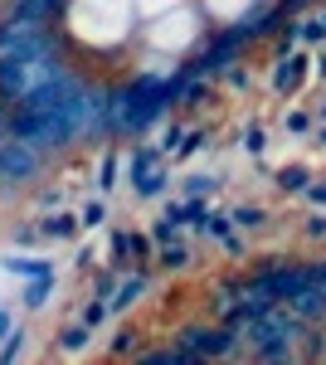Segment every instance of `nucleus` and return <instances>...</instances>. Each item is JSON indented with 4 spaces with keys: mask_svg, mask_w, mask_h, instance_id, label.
Returning a JSON list of instances; mask_svg holds the SVG:
<instances>
[{
    "mask_svg": "<svg viewBox=\"0 0 326 365\" xmlns=\"http://www.w3.org/2000/svg\"><path fill=\"white\" fill-rule=\"evenodd\" d=\"M244 292H248V278H244V273H234V278H219V282H215V292H210V317L219 322V317L234 307Z\"/></svg>",
    "mask_w": 326,
    "mask_h": 365,
    "instance_id": "f8f14e48",
    "label": "nucleus"
},
{
    "mask_svg": "<svg viewBox=\"0 0 326 365\" xmlns=\"http://www.w3.org/2000/svg\"><path fill=\"white\" fill-rule=\"evenodd\" d=\"M287 307L297 312L302 322H317V327H322V312H326V292H322V287H317V282H312V287H302L297 297H287Z\"/></svg>",
    "mask_w": 326,
    "mask_h": 365,
    "instance_id": "4468645a",
    "label": "nucleus"
},
{
    "mask_svg": "<svg viewBox=\"0 0 326 365\" xmlns=\"http://www.w3.org/2000/svg\"><path fill=\"white\" fill-rule=\"evenodd\" d=\"M307 141H312L317 151H326V122H317V127H312V137H307Z\"/></svg>",
    "mask_w": 326,
    "mask_h": 365,
    "instance_id": "58836bf2",
    "label": "nucleus"
},
{
    "mask_svg": "<svg viewBox=\"0 0 326 365\" xmlns=\"http://www.w3.org/2000/svg\"><path fill=\"white\" fill-rule=\"evenodd\" d=\"M117 282H122V268H93V297H112L117 292Z\"/></svg>",
    "mask_w": 326,
    "mask_h": 365,
    "instance_id": "c85d7f7f",
    "label": "nucleus"
},
{
    "mask_svg": "<svg viewBox=\"0 0 326 365\" xmlns=\"http://www.w3.org/2000/svg\"><path fill=\"white\" fill-rule=\"evenodd\" d=\"M108 317H112L108 297H93V292H88V297H83V307H78V322H88V327H93V331H103V322H108Z\"/></svg>",
    "mask_w": 326,
    "mask_h": 365,
    "instance_id": "a878e982",
    "label": "nucleus"
},
{
    "mask_svg": "<svg viewBox=\"0 0 326 365\" xmlns=\"http://www.w3.org/2000/svg\"><path fill=\"white\" fill-rule=\"evenodd\" d=\"M10 327H15V312H10V307H5V302H0V336H5Z\"/></svg>",
    "mask_w": 326,
    "mask_h": 365,
    "instance_id": "ea45409f",
    "label": "nucleus"
},
{
    "mask_svg": "<svg viewBox=\"0 0 326 365\" xmlns=\"http://www.w3.org/2000/svg\"><path fill=\"white\" fill-rule=\"evenodd\" d=\"M73 268H78V273H93V244H83V249L73 253Z\"/></svg>",
    "mask_w": 326,
    "mask_h": 365,
    "instance_id": "e433bc0d",
    "label": "nucleus"
},
{
    "mask_svg": "<svg viewBox=\"0 0 326 365\" xmlns=\"http://www.w3.org/2000/svg\"><path fill=\"white\" fill-rule=\"evenodd\" d=\"M25 346H29V327H20V322H15V327L0 336V365H15L20 356H25Z\"/></svg>",
    "mask_w": 326,
    "mask_h": 365,
    "instance_id": "412c9836",
    "label": "nucleus"
},
{
    "mask_svg": "<svg viewBox=\"0 0 326 365\" xmlns=\"http://www.w3.org/2000/svg\"><path fill=\"white\" fill-rule=\"evenodd\" d=\"M224 185L219 175H210V170H190V175H180V190L175 195H185V200H210Z\"/></svg>",
    "mask_w": 326,
    "mask_h": 365,
    "instance_id": "a211bd4d",
    "label": "nucleus"
},
{
    "mask_svg": "<svg viewBox=\"0 0 326 365\" xmlns=\"http://www.w3.org/2000/svg\"><path fill=\"white\" fill-rule=\"evenodd\" d=\"M141 351V331H136L132 322H122L117 331H112V341H108V356L112 361H127V356H136Z\"/></svg>",
    "mask_w": 326,
    "mask_h": 365,
    "instance_id": "6ab92c4d",
    "label": "nucleus"
},
{
    "mask_svg": "<svg viewBox=\"0 0 326 365\" xmlns=\"http://www.w3.org/2000/svg\"><path fill=\"white\" fill-rule=\"evenodd\" d=\"M219 83L229 88V93H248V88H253V68H248L244 58H234V63L219 73Z\"/></svg>",
    "mask_w": 326,
    "mask_h": 365,
    "instance_id": "bb28decb",
    "label": "nucleus"
},
{
    "mask_svg": "<svg viewBox=\"0 0 326 365\" xmlns=\"http://www.w3.org/2000/svg\"><path fill=\"white\" fill-rule=\"evenodd\" d=\"M93 336H98V331H93L88 322H68V327H58L54 351H58V356H83V351L93 346Z\"/></svg>",
    "mask_w": 326,
    "mask_h": 365,
    "instance_id": "ddd939ff",
    "label": "nucleus"
},
{
    "mask_svg": "<svg viewBox=\"0 0 326 365\" xmlns=\"http://www.w3.org/2000/svg\"><path fill=\"white\" fill-rule=\"evenodd\" d=\"M219 249L229 253V258H244V253H248V234H244V229H229V234L219 239Z\"/></svg>",
    "mask_w": 326,
    "mask_h": 365,
    "instance_id": "2f4dec72",
    "label": "nucleus"
},
{
    "mask_svg": "<svg viewBox=\"0 0 326 365\" xmlns=\"http://www.w3.org/2000/svg\"><path fill=\"white\" fill-rule=\"evenodd\" d=\"M146 234H151V239H156V244H165V239H180V234H185V229H180V225H170V220H165V215H156V220H151V229H146Z\"/></svg>",
    "mask_w": 326,
    "mask_h": 365,
    "instance_id": "473e14b6",
    "label": "nucleus"
},
{
    "mask_svg": "<svg viewBox=\"0 0 326 365\" xmlns=\"http://www.w3.org/2000/svg\"><path fill=\"white\" fill-rule=\"evenodd\" d=\"M317 15H322V25H326V0H322V10H317Z\"/></svg>",
    "mask_w": 326,
    "mask_h": 365,
    "instance_id": "79ce46f5",
    "label": "nucleus"
},
{
    "mask_svg": "<svg viewBox=\"0 0 326 365\" xmlns=\"http://www.w3.org/2000/svg\"><path fill=\"white\" fill-rule=\"evenodd\" d=\"M302 234H307L312 244H322V239H326V210H312L307 225H302Z\"/></svg>",
    "mask_w": 326,
    "mask_h": 365,
    "instance_id": "72a5a7b5",
    "label": "nucleus"
},
{
    "mask_svg": "<svg viewBox=\"0 0 326 365\" xmlns=\"http://www.w3.org/2000/svg\"><path fill=\"white\" fill-rule=\"evenodd\" d=\"M277 127H282V137H297V141H307V137H312V127H317V113H312V108H287Z\"/></svg>",
    "mask_w": 326,
    "mask_h": 365,
    "instance_id": "aec40b11",
    "label": "nucleus"
},
{
    "mask_svg": "<svg viewBox=\"0 0 326 365\" xmlns=\"http://www.w3.org/2000/svg\"><path fill=\"white\" fill-rule=\"evenodd\" d=\"M302 200H307L312 210H326V175H312V185L302 190Z\"/></svg>",
    "mask_w": 326,
    "mask_h": 365,
    "instance_id": "f704fd0d",
    "label": "nucleus"
},
{
    "mask_svg": "<svg viewBox=\"0 0 326 365\" xmlns=\"http://www.w3.org/2000/svg\"><path fill=\"white\" fill-rule=\"evenodd\" d=\"M165 156L156 151V141H132L127 151H122V185H132V180H141L151 166H161Z\"/></svg>",
    "mask_w": 326,
    "mask_h": 365,
    "instance_id": "39448f33",
    "label": "nucleus"
},
{
    "mask_svg": "<svg viewBox=\"0 0 326 365\" xmlns=\"http://www.w3.org/2000/svg\"><path fill=\"white\" fill-rule=\"evenodd\" d=\"M10 113H15V108H10V103H0V141H10Z\"/></svg>",
    "mask_w": 326,
    "mask_h": 365,
    "instance_id": "4c0bfd02",
    "label": "nucleus"
},
{
    "mask_svg": "<svg viewBox=\"0 0 326 365\" xmlns=\"http://www.w3.org/2000/svg\"><path fill=\"white\" fill-rule=\"evenodd\" d=\"M132 195L136 200H165L170 195V156H165L161 166H151L141 180H132Z\"/></svg>",
    "mask_w": 326,
    "mask_h": 365,
    "instance_id": "9b49d317",
    "label": "nucleus"
},
{
    "mask_svg": "<svg viewBox=\"0 0 326 365\" xmlns=\"http://www.w3.org/2000/svg\"><path fill=\"white\" fill-rule=\"evenodd\" d=\"M108 263L112 268H132V229H112L108 234Z\"/></svg>",
    "mask_w": 326,
    "mask_h": 365,
    "instance_id": "4be33fe9",
    "label": "nucleus"
},
{
    "mask_svg": "<svg viewBox=\"0 0 326 365\" xmlns=\"http://www.w3.org/2000/svg\"><path fill=\"white\" fill-rule=\"evenodd\" d=\"M210 146V132L205 127H190L185 137H180V146H175V156H170V166H180V161H190L195 151H205Z\"/></svg>",
    "mask_w": 326,
    "mask_h": 365,
    "instance_id": "cd10ccee",
    "label": "nucleus"
},
{
    "mask_svg": "<svg viewBox=\"0 0 326 365\" xmlns=\"http://www.w3.org/2000/svg\"><path fill=\"white\" fill-rule=\"evenodd\" d=\"M297 44H302V49H317V44H326L322 15H297Z\"/></svg>",
    "mask_w": 326,
    "mask_h": 365,
    "instance_id": "393cba45",
    "label": "nucleus"
},
{
    "mask_svg": "<svg viewBox=\"0 0 326 365\" xmlns=\"http://www.w3.org/2000/svg\"><path fill=\"white\" fill-rule=\"evenodd\" d=\"M93 185H98V195H112L122 185V151H103L98 156V180Z\"/></svg>",
    "mask_w": 326,
    "mask_h": 365,
    "instance_id": "f3484780",
    "label": "nucleus"
},
{
    "mask_svg": "<svg viewBox=\"0 0 326 365\" xmlns=\"http://www.w3.org/2000/svg\"><path fill=\"white\" fill-rule=\"evenodd\" d=\"M39 234H44V244H68V239H78L83 234L78 210H44V215H39Z\"/></svg>",
    "mask_w": 326,
    "mask_h": 365,
    "instance_id": "423d86ee",
    "label": "nucleus"
},
{
    "mask_svg": "<svg viewBox=\"0 0 326 365\" xmlns=\"http://www.w3.org/2000/svg\"><path fill=\"white\" fill-rule=\"evenodd\" d=\"M34 205H39V215H44V210H63V190H39Z\"/></svg>",
    "mask_w": 326,
    "mask_h": 365,
    "instance_id": "c9c22d12",
    "label": "nucleus"
},
{
    "mask_svg": "<svg viewBox=\"0 0 326 365\" xmlns=\"http://www.w3.org/2000/svg\"><path fill=\"white\" fill-rule=\"evenodd\" d=\"M10 244L15 249H34V244H44V234H39V220H25V225L10 229Z\"/></svg>",
    "mask_w": 326,
    "mask_h": 365,
    "instance_id": "c756f323",
    "label": "nucleus"
},
{
    "mask_svg": "<svg viewBox=\"0 0 326 365\" xmlns=\"http://www.w3.org/2000/svg\"><path fill=\"white\" fill-rule=\"evenodd\" d=\"M239 151H244L248 161H258V156L268 151V127H263L258 117H248L244 127H239Z\"/></svg>",
    "mask_w": 326,
    "mask_h": 365,
    "instance_id": "dca6fc26",
    "label": "nucleus"
},
{
    "mask_svg": "<svg viewBox=\"0 0 326 365\" xmlns=\"http://www.w3.org/2000/svg\"><path fill=\"white\" fill-rule=\"evenodd\" d=\"M229 220H234V229H244V234H263V229L272 225V210L263 200H239V205L229 210Z\"/></svg>",
    "mask_w": 326,
    "mask_h": 365,
    "instance_id": "1a4fd4ad",
    "label": "nucleus"
},
{
    "mask_svg": "<svg viewBox=\"0 0 326 365\" xmlns=\"http://www.w3.org/2000/svg\"><path fill=\"white\" fill-rule=\"evenodd\" d=\"M175 341L190 351L195 361H248V341L239 327H224V322H190L180 327Z\"/></svg>",
    "mask_w": 326,
    "mask_h": 365,
    "instance_id": "f257e3e1",
    "label": "nucleus"
},
{
    "mask_svg": "<svg viewBox=\"0 0 326 365\" xmlns=\"http://www.w3.org/2000/svg\"><path fill=\"white\" fill-rule=\"evenodd\" d=\"M307 73H312V49H287V54H272V73L268 83L277 98H297L302 83H307Z\"/></svg>",
    "mask_w": 326,
    "mask_h": 365,
    "instance_id": "7ed1b4c3",
    "label": "nucleus"
},
{
    "mask_svg": "<svg viewBox=\"0 0 326 365\" xmlns=\"http://www.w3.org/2000/svg\"><path fill=\"white\" fill-rule=\"evenodd\" d=\"M312 113H317V122H326V98L317 103V108H312Z\"/></svg>",
    "mask_w": 326,
    "mask_h": 365,
    "instance_id": "a19ab883",
    "label": "nucleus"
},
{
    "mask_svg": "<svg viewBox=\"0 0 326 365\" xmlns=\"http://www.w3.org/2000/svg\"><path fill=\"white\" fill-rule=\"evenodd\" d=\"M0 273H10V278L25 282V278H39V273H54V258H44V253H25V249L15 253V249H10L5 258H0Z\"/></svg>",
    "mask_w": 326,
    "mask_h": 365,
    "instance_id": "0eeeda50",
    "label": "nucleus"
},
{
    "mask_svg": "<svg viewBox=\"0 0 326 365\" xmlns=\"http://www.w3.org/2000/svg\"><path fill=\"white\" fill-rule=\"evenodd\" d=\"M108 220H112L108 195H93V200H83V210H78V225H83V229H103Z\"/></svg>",
    "mask_w": 326,
    "mask_h": 365,
    "instance_id": "5701e85b",
    "label": "nucleus"
},
{
    "mask_svg": "<svg viewBox=\"0 0 326 365\" xmlns=\"http://www.w3.org/2000/svg\"><path fill=\"white\" fill-rule=\"evenodd\" d=\"M190 263H195V249H190V239H185V234L156 244V268H161V273H185Z\"/></svg>",
    "mask_w": 326,
    "mask_h": 365,
    "instance_id": "6e6552de",
    "label": "nucleus"
},
{
    "mask_svg": "<svg viewBox=\"0 0 326 365\" xmlns=\"http://www.w3.org/2000/svg\"><path fill=\"white\" fill-rule=\"evenodd\" d=\"M180 137H185V127H180V122H165L161 132H156V151H161V156H175Z\"/></svg>",
    "mask_w": 326,
    "mask_h": 365,
    "instance_id": "7c9ffc66",
    "label": "nucleus"
},
{
    "mask_svg": "<svg viewBox=\"0 0 326 365\" xmlns=\"http://www.w3.org/2000/svg\"><path fill=\"white\" fill-rule=\"evenodd\" d=\"M54 287H58V273L25 278V287H20V307H25V312H44V307H49V297H54Z\"/></svg>",
    "mask_w": 326,
    "mask_h": 365,
    "instance_id": "9d476101",
    "label": "nucleus"
},
{
    "mask_svg": "<svg viewBox=\"0 0 326 365\" xmlns=\"http://www.w3.org/2000/svg\"><path fill=\"white\" fill-rule=\"evenodd\" d=\"M229 229H234V220H229V210H205V220H200V225H195V234H205V239H224V234H229Z\"/></svg>",
    "mask_w": 326,
    "mask_h": 365,
    "instance_id": "b1692460",
    "label": "nucleus"
},
{
    "mask_svg": "<svg viewBox=\"0 0 326 365\" xmlns=\"http://www.w3.org/2000/svg\"><path fill=\"white\" fill-rule=\"evenodd\" d=\"M146 292H151V268H122V282H117V292L108 297L112 317H127Z\"/></svg>",
    "mask_w": 326,
    "mask_h": 365,
    "instance_id": "20e7f679",
    "label": "nucleus"
},
{
    "mask_svg": "<svg viewBox=\"0 0 326 365\" xmlns=\"http://www.w3.org/2000/svg\"><path fill=\"white\" fill-rule=\"evenodd\" d=\"M272 185H277V195H302V190L312 185V170L302 166V161H292V166H277V170H272Z\"/></svg>",
    "mask_w": 326,
    "mask_h": 365,
    "instance_id": "2eb2a0df",
    "label": "nucleus"
},
{
    "mask_svg": "<svg viewBox=\"0 0 326 365\" xmlns=\"http://www.w3.org/2000/svg\"><path fill=\"white\" fill-rule=\"evenodd\" d=\"M44 161H49V156H44L39 146L20 141V137L0 141V190H20V185H29V180H39Z\"/></svg>",
    "mask_w": 326,
    "mask_h": 365,
    "instance_id": "f03ea898",
    "label": "nucleus"
}]
</instances>
